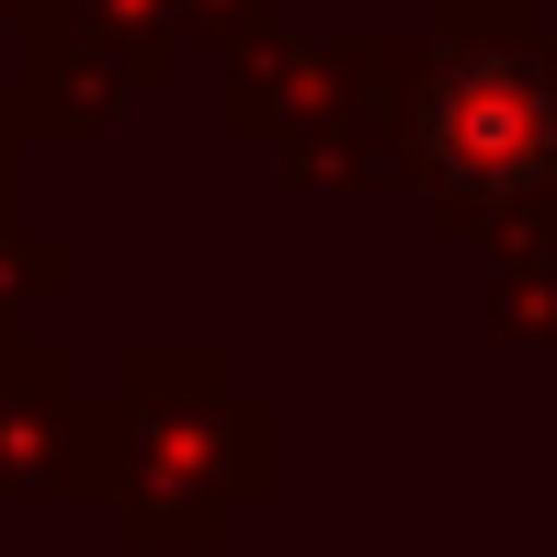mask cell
Segmentation results:
<instances>
[{
	"instance_id": "cell-1",
	"label": "cell",
	"mask_w": 557,
	"mask_h": 557,
	"mask_svg": "<svg viewBox=\"0 0 557 557\" xmlns=\"http://www.w3.org/2000/svg\"><path fill=\"white\" fill-rule=\"evenodd\" d=\"M546 137H557V114H546V91L523 69H444L433 103H421V148L455 183H490V194L523 183L546 160Z\"/></svg>"
}]
</instances>
